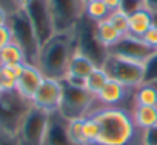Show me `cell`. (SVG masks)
Wrapping results in <instances>:
<instances>
[{
    "label": "cell",
    "instance_id": "1",
    "mask_svg": "<svg viewBox=\"0 0 157 145\" xmlns=\"http://www.w3.org/2000/svg\"><path fill=\"white\" fill-rule=\"evenodd\" d=\"M90 114L99 123L96 145H131L140 134L128 108L99 107L93 108Z\"/></svg>",
    "mask_w": 157,
    "mask_h": 145
},
{
    "label": "cell",
    "instance_id": "2",
    "mask_svg": "<svg viewBox=\"0 0 157 145\" xmlns=\"http://www.w3.org/2000/svg\"><path fill=\"white\" fill-rule=\"evenodd\" d=\"M75 49H77L75 29L68 33H57L45 45H42L36 65L40 68L45 77L63 80L66 77L68 66Z\"/></svg>",
    "mask_w": 157,
    "mask_h": 145
},
{
    "label": "cell",
    "instance_id": "3",
    "mask_svg": "<svg viewBox=\"0 0 157 145\" xmlns=\"http://www.w3.org/2000/svg\"><path fill=\"white\" fill-rule=\"evenodd\" d=\"M100 66L106 71L109 79L117 80L131 90L145 82V65L142 62H134L108 53Z\"/></svg>",
    "mask_w": 157,
    "mask_h": 145
},
{
    "label": "cell",
    "instance_id": "4",
    "mask_svg": "<svg viewBox=\"0 0 157 145\" xmlns=\"http://www.w3.org/2000/svg\"><path fill=\"white\" fill-rule=\"evenodd\" d=\"M62 102L59 107V113L65 119H80L90 114L96 96L91 94L86 88L83 87H74L68 84L66 80H62Z\"/></svg>",
    "mask_w": 157,
    "mask_h": 145
},
{
    "label": "cell",
    "instance_id": "5",
    "mask_svg": "<svg viewBox=\"0 0 157 145\" xmlns=\"http://www.w3.org/2000/svg\"><path fill=\"white\" fill-rule=\"evenodd\" d=\"M8 25L13 33V40L17 42L26 54L28 63H37V57L40 53V43L36 37V33L31 26L29 19L26 17L22 8H16L10 13Z\"/></svg>",
    "mask_w": 157,
    "mask_h": 145
},
{
    "label": "cell",
    "instance_id": "6",
    "mask_svg": "<svg viewBox=\"0 0 157 145\" xmlns=\"http://www.w3.org/2000/svg\"><path fill=\"white\" fill-rule=\"evenodd\" d=\"M49 116L51 113L31 105L25 117L22 119V123L16 134L19 145H43L48 131Z\"/></svg>",
    "mask_w": 157,
    "mask_h": 145
},
{
    "label": "cell",
    "instance_id": "7",
    "mask_svg": "<svg viewBox=\"0 0 157 145\" xmlns=\"http://www.w3.org/2000/svg\"><path fill=\"white\" fill-rule=\"evenodd\" d=\"M26 17L31 22V26L36 33V37L42 45H45L52 36H56V25L49 6V0H31V2L22 8Z\"/></svg>",
    "mask_w": 157,
    "mask_h": 145
},
{
    "label": "cell",
    "instance_id": "8",
    "mask_svg": "<svg viewBox=\"0 0 157 145\" xmlns=\"http://www.w3.org/2000/svg\"><path fill=\"white\" fill-rule=\"evenodd\" d=\"M31 102L25 100L17 91L0 94V128L17 134V130L29 110Z\"/></svg>",
    "mask_w": 157,
    "mask_h": 145
},
{
    "label": "cell",
    "instance_id": "9",
    "mask_svg": "<svg viewBox=\"0 0 157 145\" xmlns=\"http://www.w3.org/2000/svg\"><path fill=\"white\" fill-rule=\"evenodd\" d=\"M56 33L74 31L85 16L83 0H49Z\"/></svg>",
    "mask_w": 157,
    "mask_h": 145
},
{
    "label": "cell",
    "instance_id": "10",
    "mask_svg": "<svg viewBox=\"0 0 157 145\" xmlns=\"http://www.w3.org/2000/svg\"><path fill=\"white\" fill-rule=\"evenodd\" d=\"M154 51L155 49L148 46L140 37H136L131 34L122 36V39L114 46H111L108 49L109 54H114V56H119L123 59H129L134 62H142V63H145Z\"/></svg>",
    "mask_w": 157,
    "mask_h": 145
},
{
    "label": "cell",
    "instance_id": "11",
    "mask_svg": "<svg viewBox=\"0 0 157 145\" xmlns=\"http://www.w3.org/2000/svg\"><path fill=\"white\" fill-rule=\"evenodd\" d=\"M62 80L52 79V77H45L43 82L40 84L39 90L36 91L31 105L42 108L48 113H56L59 111L60 102H62Z\"/></svg>",
    "mask_w": 157,
    "mask_h": 145
},
{
    "label": "cell",
    "instance_id": "12",
    "mask_svg": "<svg viewBox=\"0 0 157 145\" xmlns=\"http://www.w3.org/2000/svg\"><path fill=\"white\" fill-rule=\"evenodd\" d=\"M45 76L40 71V68L34 63H25V68L22 71L20 77L16 82V91L28 102L33 100L36 91L39 90L40 84L43 82Z\"/></svg>",
    "mask_w": 157,
    "mask_h": 145
},
{
    "label": "cell",
    "instance_id": "13",
    "mask_svg": "<svg viewBox=\"0 0 157 145\" xmlns=\"http://www.w3.org/2000/svg\"><path fill=\"white\" fill-rule=\"evenodd\" d=\"M131 91V88L122 85L117 80L109 79L105 87L100 90V93L96 96V102H99L102 107H125V100L128 99V93Z\"/></svg>",
    "mask_w": 157,
    "mask_h": 145
},
{
    "label": "cell",
    "instance_id": "14",
    "mask_svg": "<svg viewBox=\"0 0 157 145\" xmlns=\"http://www.w3.org/2000/svg\"><path fill=\"white\" fill-rule=\"evenodd\" d=\"M66 125H68V119H65L59 111L51 113L43 145H72V142L68 137Z\"/></svg>",
    "mask_w": 157,
    "mask_h": 145
},
{
    "label": "cell",
    "instance_id": "15",
    "mask_svg": "<svg viewBox=\"0 0 157 145\" xmlns=\"http://www.w3.org/2000/svg\"><path fill=\"white\" fill-rule=\"evenodd\" d=\"M96 66H99V65L90 56H86L80 49H75V53L71 57L66 76H69V77H78V79H86L90 76V72Z\"/></svg>",
    "mask_w": 157,
    "mask_h": 145
},
{
    "label": "cell",
    "instance_id": "16",
    "mask_svg": "<svg viewBox=\"0 0 157 145\" xmlns=\"http://www.w3.org/2000/svg\"><path fill=\"white\" fill-rule=\"evenodd\" d=\"M154 25L152 11H149L146 6L134 11L129 14V34L136 37H143V34Z\"/></svg>",
    "mask_w": 157,
    "mask_h": 145
},
{
    "label": "cell",
    "instance_id": "17",
    "mask_svg": "<svg viewBox=\"0 0 157 145\" xmlns=\"http://www.w3.org/2000/svg\"><path fill=\"white\" fill-rule=\"evenodd\" d=\"M131 114L139 131H143L157 125V107L136 105L131 108Z\"/></svg>",
    "mask_w": 157,
    "mask_h": 145
},
{
    "label": "cell",
    "instance_id": "18",
    "mask_svg": "<svg viewBox=\"0 0 157 145\" xmlns=\"http://www.w3.org/2000/svg\"><path fill=\"white\" fill-rule=\"evenodd\" d=\"M94 34H96L97 40L106 49H109L111 46H114L122 39V36L119 34V31L111 25V22L108 19L100 20V22H94Z\"/></svg>",
    "mask_w": 157,
    "mask_h": 145
},
{
    "label": "cell",
    "instance_id": "19",
    "mask_svg": "<svg viewBox=\"0 0 157 145\" xmlns=\"http://www.w3.org/2000/svg\"><path fill=\"white\" fill-rule=\"evenodd\" d=\"M146 105L157 107V85L155 84H142L132 90V107Z\"/></svg>",
    "mask_w": 157,
    "mask_h": 145
},
{
    "label": "cell",
    "instance_id": "20",
    "mask_svg": "<svg viewBox=\"0 0 157 145\" xmlns=\"http://www.w3.org/2000/svg\"><path fill=\"white\" fill-rule=\"evenodd\" d=\"M0 63L11 65V63H28L26 54L17 42H10L6 46L0 49Z\"/></svg>",
    "mask_w": 157,
    "mask_h": 145
},
{
    "label": "cell",
    "instance_id": "21",
    "mask_svg": "<svg viewBox=\"0 0 157 145\" xmlns=\"http://www.w3.org/2000/svg\"><path fill=\"white\" fill-rule=\"evenodd\" d=\"M108 80H109V77H108V74H106V71H105L102 66H96V68L90 72V76L85 79V88H86L91 94L97 96Z\"/></svg>",
    "mask_w": 157,
    "mask_h": 145
},
{
    "label": "cell",
    "instance_id": "22",
    "mask_svg": "<svg viewBox=\"0 0 157 145\" xmlns=\"http://www.w3.org/2000/svg\"><path fill=\"white\" fill-rule=\"evenodd\" d=\"M109 10L103 0H88L85 3V17L91 22H100L108 19Z\"/></svg>",
    "mask_w": 157,
    "mask_h": 145
},
{
    "label": "cell",
    "instance_id": "23",
    "mask_svg": "<svg viewBox=\"0 0 157 145\" xmlns=\"http://www.w3.org/2000/svg\"><path fill=\"white\" fill-rule=\"evenodd\" d=\"M82 123H83V117L80 119H69L66 130H68V137L72 142V145H90L83 136L82 131Z\"/></svg>",
    "mask_w": 157,
    "mask_h": 145
},
{
    "label": "cell",
    "instance_id": "24",
    "mask_svg": "<svg viewBox=\"0 0 157 145\" xmlns=\"http://www.w3.org/2000/svg\"><path fill=\"white\" fill-rule=\"evenodd\" d=\"M108 20L111 22V25L119 31L120 36H126L129 34V14H126L122 8L117 11L109 13Z\"/></svg>",
    "mask_w": 157,
    "mask_h": 145
},
{
    "label": "cell",
    "instance_id": "25",
    "mask_svg": "<svg viewBox=\"0 0 157 145\" xmlns=\"http://www.w3.org/2000/svg\"><path fill=\"white\" fill-rule=\"evenodd\" d=\"M82 131H83V136H85L86 142L90 145H96V140L99 137V123L96 122V119L91 114H88V116L83 117Z\"/></svg>",
    "mask_w": 157,
    "mask_h": 145
},
{
    "label": "cell",
    "instance_id": "26",
    "mask_svg": "<svg viewBox=\"0 0 157 145\" xmlns=\"http://www.w3.org/2000/svg\"><path fill=\"white\" fill-rule=\"evenodd\" d=\"M143 65H145V82L146 84L157 82V49L149 56V59Z\"/></svg>",
    "mask_w": 157,
    "mask_h": 145
},
{
    "label": "cell",
    "instance_id": "27",
    "mask_svg": "<svg viewBox=\"0 0 157 145\" xmlns=\"http://www.w3.org/2000/svg\"><path fill=\"white\" fill-rule=\"evenodd\" d=\"M139 143L140 145H157V125L140 131Z\"/></svg>",
    "mask_w": 157,
    "mask_h": 145
},
{
    "label": "cell",
    "instance_id": "28",
    "mask_svg": "<svg viewBox=\"0 0 157 145\" xmlns=\"http://www.w3.org/2000/svg\"><path fill=\"white\" fill-rule=\"evenodd\" d=\"M142 40H143L148 46H151L152 49H157V25H152V26L143 34Z\"/></svg>",
    "mask_w": 157,
    "mask_h": 145
},
{
    "label": "cell",
    "instance_id": "29",
    "mask_svg": "<svg viewBox=\"0 0 157 145\" xmlns=\"http://www.w3.org/2000/svg\"><path fill=\"white\" fill-rule=\"evenodd\" d=\"M0 90H2V93L16 91V80L10 79L2 69H0Z\"/></svg>",
    "mask_w": 157,
    "mask_h": 145
},
{
    "label": "cell",
    "instance_id": "30",
    "mask_svg": "<svg viewBox=\"0 0 157 145\" xmlns=\"http://www.w3.org/2000/svg\"><path fill=\"white\" fill-rule=\"evenodd\" d=\"M0 145H19L17 136L11 131L0 128Z\"/></svg>",
    "mask_w": 157,
    "mask_h": 145
},
{
    "label": "cell",
    "instance_id": "31",
    "mask_svg": "<svg viewBox=\"0 0 157 145\" xmlns=\"http://www.w3.org/2000/svg\"><path fill=\"white\" fill-rule=\"evenodd\" d=\"M10 42H13V33L10 25H2L0 26V49L6 46Z\"/></svg>",
    "mask_w": 157,
    "mask_h": 145
},
{
    "label": "cell",
    "instance_id": "32",
    "mask_svg": "<svg viewBox=\"0 0 157 145\" xmlns=\"http://www.w3.org/2000/svg\"><path fill=\"white\" fill-rule=\"evenodd\" d=\"M105 5L108 6V10L113 13V11H117L122 8V3H123V0H103Z\"/></svg>",
    "mask_w": 157,
    "mask_h": 145
},
{
    "label": "cell",
    "instance_id": "33",
    "mask_svg": "<svg viewBox=\"0 0 157 145\" xmlns=\"http://www.w3.org/2000/svg\"><path fill=\"white\" fill-rule=\"evenodd\" d=\"M10 13L3 5H0V26L2 25H8V20H10Z\"/></svg>",
    "mask_w": 157,
    "mask_h": 145
},
{
    "label": "cell",
    "instance_id": "34",
    "mask_svg": "<svg viewBox=\"0 0 157 145\" xmlns=\"http://www.w3.org/2000/svg\"><path fill=\"white\" fill-rule=\"evenodd\" d=\"M145 6L152 11V13H157V0H145Z\"/></svg>",
    "mask_w": 157,
    "mask_h": 145
},
{
    "label": "cell",
    "instance_id": "35",
    "mask_svg": "<svg viewBox=\"0 0 157 145\" xmlns=\"http://www.w3.org/2000/svg\"><path fill=\"white\" fill-rule=\"evenodd\" d=\"M14 2V8H25L31 0H13Z\"/></svg>",
    "mask_w": 157,
    "mask_h": 145
},
{
    "label": "cell",
    "instance_id": "36",
    "mask_svg": "<svg viewBox=\"0 0 157 145\" xmlns=\"http://www.w3.org/2000/svg\"><path fill=\"white\" fill-rule=\"evenodd\" d=\"M152 19H154V25H157V13H152Z\"/></svg>",
    "mask_w": 157,
    "mask_h": 145
},
{
    "label": "cell",
    "instance_id": "37",
    "mask_svg": "<svg viewBox=\"0 0 157 145\" xmlns=\"http://www.w3.org/2000/svg\"><path fill=\"white\" fill-rule=\"evenodd\" d=\"M0 94H2V90H0Z\"/></svg>",
    "mask_w": 157,
    "mask_h": 145
},
{
    "label": "cell",
    "instance_id": "38",
    "mask_svg": "<svg viewBox=\"0 0 157 145\" xmlns=\"http://www.w3.org/2000/svg\"><path fill=\"white\" fill-rule=\"evenodd\" d=\"M0 65H2V63H0Z\"/></svg>",
    "mask_w": 157,
    "mask_h": 145
}]
</instances>
